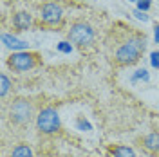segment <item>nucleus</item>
Segmentation results:
<instances>
[{
	"label": "nucleus",
	"mask_w": 159,
	"mask_h": 157,
	"mask_svg": "<svg viewBox=\"0 0 159 157\" xmlns=\"http://www.w3.org/2000/svg\"><path fill=\"white\" fill-rule=\"evenodd\" d=\"M139 146L150 155H159V132H148L139 137Z\"/></svg>",
	"instance_id": "obj_8"
},
{
	"label": "nucleus",
	"mask_w": 159,
	"mask_h": 157,
	"mask_svg": "<svg viewBox=\"0 0 159 157\" xmlns=\"http://www.w3.org/2000/svg\"><path fill=\"white\" fill-rule=\"evenodd\" d=\"M76 128L81 130V132H90V130H92V125L85 119V116H78V118H76Z\"/></svg>",
	"instance_id": "obj_14"
},
{
	"label": "nucleus",
	"mask_w": 159,
	"mask_h": 157,
	"mask_svg": "<svg viewBox=\"0 0 159 157\" xmlns=\"http://www.w3.org/2000/svg\"><path fill=\"white\" fill-rule=\"evenodd\" d=\"M36 128H38L40 134L43 136H54L61 130V119H60L58 110L54 107H42L36 114Z\"/></svg>",
	"instance_id": "obj_5"
},
{
	"label": "nucleus",
	"mask_w": 159,
	"mask_h": 157,
	"mask_svg": "<svg viewBox=\"0 0 159 157\" xmlns=\"http://www.w3.org/2000/svg\"><path fill=\"white\" fill-rule=\"evenodd\" d=\"M63 24V7L60 6L58 2L54 0H47L40 6V13H38V22L36 25L40 27H60Z\"/></svg>",
	"instance_id": "obj_6"
},
{
	"label": "nucleus",
	"mask_w": 159,
	"mask_h": 157,
	"mask_svg": "<svg viewBox=\"0 0 159 157\" xmlns=\"http://www.w3.org/2000/svg\"><path fill=\"white\" fill-rule=\"evenodd\" d=\"M2 43H4L7 49H11L13 52L29 49V43H27L25 40H20L18 36H15V34H11V33H4V34H2Z\"/></svg>",
	"instance_id": "obj_9"
},
{
	"label": "nucleus",
	"mask_w": 159,
	"mask_h": 157,
	"mask_svg": "<svg viewBox=\"0 0 159 157\" xmlns=\"http://www.w3.org/2000/svg\"><path fill=\"white\" fill-rule=\"evenodd\" d=\"M11 87H13V83H11L9 76H7L6 72H2V74H0V96H2V98H6Z\"/></svg>",
	"instance_id": "obj_13"
},
{
	"label": "nucleus",
	"mask_w": 159,
	"mask_h": 157,
	"mask_svg": "<svg viewBox=\"0 0 159 157\" xmlns=\"http://www.w3.org/2000/svg\"><path fill=\"white\" fill-rule=\"evenodd\" d=\"M147 49V36L141 31H132L129 36L119 42L112 52V61L116 67L136 65Z\"/></svg>",
	"instance_id": "obj_1"
},
{
	"label": "nucleus",
	"mask_w": 159,
	"mask_h": 157,
	"mask_svg": "<svg viewBox=\"0 0 159 157\" xmlns=\"http://www.w3.org/2000/svg\"><path fill=\"white\" fill-rule=\"evenodd\" d=\"M9 157H33V148L27 143H18L16 146L11 150Z\"/></svg>",
	"instance_id": "obj_11"
},
{
	"label": "nucleus",
	"mask_w": 159,
	"mask_h": 157,
	"mask_svg": "<svg viewBox=\"0 0 159 157\" xmlns=\"http://www.w3.org/2000/svg\"><path fill=\"white\" fill-rule=\"evenodd\" d=\"M136 4H138V9L145 11V13H147V11L152 7V0H138Z\"/></svg>",
	"instance_id": "obj_17"
},
{
	"label": "nucleus",
	"mask_w": 159,
	"mask_h": 157,
	"mask_svg": "<svg viewBox=\"0 0 159 157\" xmlns=\"http://www.w3.org/2000/svg\"><path fill=\"white\" fill-rule=\"evenodd\" d=\"M36 105L29 98H15L7 105V119L15 127H25L33 119H36Z\"/></svg>",
	"instance_id": "obj_2"
},
{
	"label": "nucleus",
	"mask_w": 159,
	"mask_h": 157,
	"mask_svg": "<svg viewBox=\"0 0 159 157\" xmlns=\"http://www.w3.org/2000/svg\"><path fill=\"white\" fill-rule=\"evenodd\" d=\"M11 24L13 27L18 31V33H24V31H29L33 25H36V22L33 20V15L29 11H16L11 18Z\"/></svg>",
	"instance_id": "obj_7"
},
{
	"label": "nucleus",
	"mask_w": 159,
	"mask_h": 157,
	"mask_svg": "<svg viewBox=\"0 0 159 157\" xmlns=\"http://www.w3.org/2000/svg\"><path fill=\"white\" fill-rule=\"evenodd\" d=\"M150 65H152L154 69H159V51H154V52L150 54Z\"/></svg>",
	"instance_id": "obj_18"
},
{
	"label": "nucleus",
	"mask_w": 159,
	"mask_h": 157,
	"mask_svg": "<svg viewBox=\"0 0 159 157\" xmlns=\"http://www.w3.org/2000/svg\"><path fill=\"white\" fill-rule=\"evenodd\" d=\"M72 49H74V45L70 43L69 40L60 42L58 45H56V51H58V52H61V54H70V52H72Z\"/></svg>",
	"instance_id": "obj_15"
},
{
	"label": "nucleus",
	"mask_w": 159,
	"mask_h": 157,
	"mask_svg": "<svg viewBox=\"0 0 159 157\" xmlns=\"http://www.w3.org/2000/svg\"><path fill=\"white\" fill-rule=\"evenodd\" d=\"M154 40H156V43H159V24L154 25Z\"/></svg>",
	"instance_id": "obj_19"
},
{
	"label": "nucleus",
	"mask_w": 159,
	"mask_h": 157,
	"mask_svg": "<svg viewBox=\"0 0 159 157\" xmlns=\"http://www.w3.org/2000/svg\"><path fill=\"white\" fill-rule=\"evenodd\" d=\"M110 157H138L134 148L127 146V145H109L107 146Z\"/></svg>",
	"instance_id": "obj_10"
},
{
	"label": "nucleus",
	"mask_w": 159,
	"mask_h": 157,
	"mask_svg": "<svg viewBox=\"0 0 159 157\" xmlns=\"http://www.w3.org/2000/svg\"><path fill=\"white\" fill-rule=\"evenodd\" d=\"M132 15H134V16H136V18L138 20H141V22H148V15H147V13H145V11H141V9H138V7H136V9L132 11Z\"/></svg>",
	"instance_id": "obj_16"
},
{
	"label": "nucleus",
	"mask_w": 159,
	"mask_h": 157,
	"mask_svg": "<svg viewBox=\"0 0 159 157\" xmlns=\"http://www.w3.org/2000/svg\"><path fill=\"white\" fill-rule=\"evenodd\" d=\"M139 81H143V83H148L150 81V74H148V70H145V69H138L132 76H130V83L132 85H138Z\"/></svg>",
	"instance_id": "obj_12"
},
{
	"label": "nucleus",
	"mask_w": 159,
	"mask_h": 157,
	"mask_svg": "<svg viewBox=\"0 0 159 157\" xmlns=\"http://www.w3.org/2000/svg\"><path fill=\"white\" fill-rule=\"evenodd\" d=\"M67 40L80 51H87L96 43V31L85 20H74L70 22L67 29Z\"/></svg>",
	"instance_id": "obj_3"
},
{
	"label": "nucleus",
	"mask_w": 159,
	"mask_h": 157,
	"mask_svg": "<svg viewBox=\"0 0 159 157\" xmlns=\"http://www.w3.org/2000/svg\"><path fill=\"white\" fill-rule=\"evenodd\" d=\"M7 67L13 72H27V70L36 69L38 65H42V56L34 51H18V52H11L9 58H7Z\"/></svg>",
	"instance_id": "obj_4"
},
{
	"label": "nucleus",
	"mask_w": 159,
	"mask_h": 157,
	"mask_svg": "<svg viewBox=\"0 0 159 157\" xmlns=\"http://www.w3.org/2000/svg\"><path fill=\"white\" fill-rule=\"evenodd\" d=\"M129 2H138V0H129Z\"/></svg>",
	"instance_id": "obj_20"
}]
</instances>
